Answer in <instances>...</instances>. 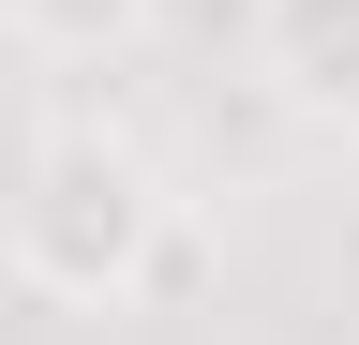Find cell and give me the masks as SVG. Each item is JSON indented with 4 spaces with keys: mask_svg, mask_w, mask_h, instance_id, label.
Returning a JSON list of instances; mask_svg holds the SVG:
<instances>
[{
    "mask_svg": "<svg viewBox=\"0 0 359 345\" xmlns=\"http://www.w3.org/2000/svg\"><path fill=\"white\" fill-rule=\"evenodd\" d=\"M255 75L299 120H359V0H255Z\"/></svg>",
    "mask_w": 359,
    "mask_h": 345,
    "instance_id": "7a4b0ae2",
    "label": "cell"
},
{
    "mask_svg": "<svg viewBox=\"0 0 359 345\" xmlns=\"http://www.w3.org/2000/svg\"><path fill=\"white\" fill-rule=\"evenodd\" d=\"M150 15L165 0H0V30H15L30 60H135Z\"/></svg>",
    "mask_w": 359,
    "mask_h": 345,
    "instance_id": "3957f363",
    "label": "cell"
},
{
    "mask_svg": "<svg viewBox=\"0 0 359 345\" xmlns=\"http://www.w3.org/2000/svg\"><path fill=\"white\" fill-rule=\"evenodd\" d=\"M0 271L60 315H135V300L195 285V210H180L165 150L120 120H45L15 195H0Z\"/></svg>",
    "mask_w": 359,
    "mask_h": 345,
    "instance_id": "6da1fadb",
    "label": "cell"
}]
</instances>
